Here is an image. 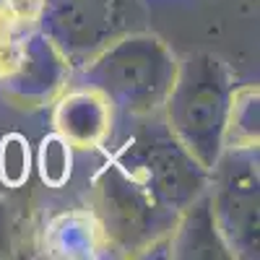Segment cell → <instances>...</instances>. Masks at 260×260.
<instances>
[{"label":"cell","mask_w":260,"mask_h":260,"mask_svg":"<svg viewBox=\"0 0 260 260\" xmlns=\"http://www.w3.org/2000/svg\"><path fill=\"white\" fill-rule=\"evenodd\" d=\"M177 211L164 206L136 172L110 156L91 182V219L99 245L117 257H141L164 247Z\"/></svg>","instance_id":"cell-1"},{"label":"cell","mask_w":260,"mask_h":260,"mask_svg":"<svg viewBox=\"0 0 260 260\" xmlns=\"http://www.w3.org/2000/svg\"><path fill=\"white\" fill-rule=\"evenodd\" d=\"M232 89L234 81L221 57L211 52H187L177 57L175 81L161 104L164 125L206 172L213 169L224 151Z\"/></svg>","instance_id":"cell-2"},{"label":"cell","mask_w":260,"mask_h":260,"mask_svg":"<svg viewBox=\"0 0 260 260\" xmlns=\"http://www.w3.org/2000/svg\"><path fill=\"white\" fill-rule=\"evenodd\" d=\"M78 71L81 83L104 94L122 115L154 117L172 89L177 57L161 37L141 29L115 39Z\"/></svg>","instance_id":"cell-3"},{"label":"cell","mask_w":260,"mask_h":260,"mask_svg":"<svg viewBox=\"0 0 260 260\" xmlns=\"http://www.w3.org/2000/svg\"><path fill=\"white\" fill-rule=\"evenodd\" d=\"M146 8L141 0H45L39 31L71 68H81L115 39L141 31Z\"/></svg>","instance_id":"cell-4"},{"label":"cell","mask_w":260,"mask_h":260,"mask_svg":"<svg viewBox=\"0 0 260 260\" xmlns=\"http://www.w3.org/2000/svg\"><path fill=\"white\" fill-rule=\"evenodd\" d=\"M208 206L232 257L260 255V175L257 148H224L208 172Z\"/></svg>","instance_id":"cell-5"},{"label":"cell","mask_w":260,"mask_h":260,"mask_svg":"<svg viewBox=\"0 0 260 260\" xmlns=\"http://www.w3.org/2000/svg\"><path fill=\"white\" fill-rule=\"evenodd\" d=\"M112 156L136 172L156 198L177 213L208 187V172L187 154L164 122H143Z\"/></svg>","instance_id":"cell-6"},{"label":"cell","mask_w":260,"mask_h":260,"mask_svg":"<svg viewBox=\"0 0 260 260\" xmlns=\"http://www.w3.org/2000/svg\"><path fill=\"white\" fill-rule=\"evenodd\" d=\"M71 65L39 29L26 39L16 68L0 81V96L13 110L34 112L52 104L71 81Z\"/></svg>","instance_id":"cell-7"},{"label":"cell","mask_w":260,"mask_h":260,"mask_svg":"<svg viewBox=\"0 0 260 260\" xmlns=\"http://www.w3.org/2000/svg\"><path fill=\"white\" fill-rule=\"evenodd\" d=\"M115 125V107L91 86L65 89L52 102V127L71 148L89 151L107 143Z\"/></svg>","instance_id":"cell-8"},{"label":"cell","mask_w":260,"mask_h":260,"mask_svg":"<svg viewBox=\"0 0 260 260\" xmlns=\"http://www.w3.org/2000/svg\"><path fill=\"white\" fill-rule=\"evenodd\" d=\"M167 257H232L208 206V195H198L175 221L167 237Z\"/></svg>","instance_id":"cell-9"},{"label":"cell","mask_w":260,"mask_h":260,"mask_svg":"<svg viewBox=\"0 0 260 260\" xmlns=\"http://www.w3.org/2000/svg\"><path fill=\"white\" fill-rule=\"evenodd\" d=\"M260 143V91L257 83L234 86L229 96L224 148H257Z\"/></svg>","instance_id":"cell-10"},{"label":"cell","mask_w":260,"mask_h":260,"mask_svg":"<svg viewBox=\"0 0 260 260\" xmlns=\"http://www.w3.org/2000/svg\"><path fill=\"white\" fill-rule=\"evenodd\" d=\"M37 169L45 185L62 187L71 180V172H73V148L68 146V141L60 138L57 133L42 138L39 154H37Z\"/></svg>","instance_id":"cell-11"},{"label":"cell","mask_w":260,"mask_h":260,"mask_svg":"<svg viewBox=\"0 0 260 260\" xmlns=\"http://www.w3.org/2000/svg\"><path fill=\"white\" fill-rule=\"evenodd\" d=\"M31 172L29 141L18 133H8L0 141V180L8 187H21Z\"/></svg>","instance_id":"cell-12"},{"label":"cell","mask_w":260,"mask_h":260,"mask_svg":"<svg viewBox=\"0 0 260 260\" xmlns=\"http://www.w3.org/2000/svg\"><path fill=\"white\" fill-rule=\"evenodd\" d=\"M37 29L21 24L16 16L8 13V8L0 3V81H3L21 57L24 52V45L26 39L34 34Z\"/></svg>","instance_id":"cell-13"},{"label":"cell","mask_w":260,"mask_h":260,"mask_svg":"<svg viewBox=\"0 0 260 260\" xmlns=\"http://www.w3.org/2000/svg\"><path fill=\"white\" fill-rule=\"evenodd\" d=\"M11 16H16L21 24H26L31 29H39V18H42V6L45 0H0Z\"/></svg>","instance_id":"cell-14"}]
</instances>
